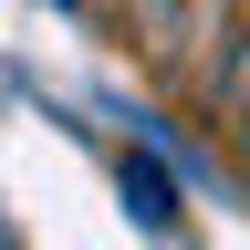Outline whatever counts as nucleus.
I'll return each mask as SVG.
<instances>
[{"mask_svg": "<svg viewBox=\"0 0 250 250\" xmlns=\"http://www.w3.org/2000/svg\"><path fill=\"white\" fill-rule=\"evenodd\" d=\"M208 104H219V146L250 167V21L219 42V83H208Z\"/></svg>", "mask_w": 250, "mask_h": 250, "instance_id": "obj_1", "label": "nucleus"}, {"mask_svg": "<svg viewBox=\"0 0 250 250\" xmlns=\"http://www.w3.org/2000/svg\"><path fill=\"white\" fill-rule=\"evenodd\" d=\"M125 188H136V219H177V188H156L146 167H125Z\"/></svg>", "mask_w": 250, "mask_h": 250, "instance_id": "obj_2", "label": "nucleus"}, {"mask_svg": "<svg viewBox=\"0 0 250 250\" xmlns=\"http://www.w3.org/2000/svg\"><path fill=\"white\" fill-rule=\"evenodd\" d=\"M94 11H177V0H94Z\"/></svg>", "mask_w": 250, "mask_h": 250, "instance_id": "obj_3", "label": "nucleus"}]
</instances>
